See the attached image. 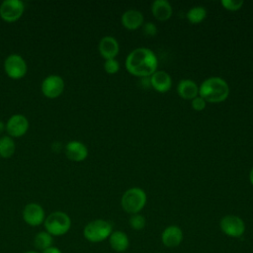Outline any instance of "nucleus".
<instances>
[{"label": "nucleus", "instance_id": "bb28decb", "mask_svg": "<svg viewBox=\"0 0 253 253\" xmlns=\"http://www.w3.org/2000/svg\"><path fill=\"white\" fill-rule=\"evenodd\" d=\"M141 28H142L143 34L147 37H153L157 34V27L152 22L143 23Z\"/></svg>", "mask_w": 253, "mask_h": 253}, {"label": "nucleus", "instance_id": "ddd939ff", "mask_svg": "<svg viewBox=\"0 0 253 253\" xmlns=\"http://www.w3.org/2000/svg\"><path fill=\"white\" fill-rule=\"evenodd\" d=\"M98 50L105 60L116 58L120 51L119 42L112 36H105L98 43Z\"/></svg>", "mask_w": 253, "mask_h": 253}, {"label": "nucleus", "instance_id": "b1692460", "mask_svg": "<svg viewBox=\"0 0 253 253\" xmlns=\"http://www.w3.org/2000/svg\"><path fill=\"white\" fill-rule=\"evenodd\" d=\"M220 4L225 10L235 12L241 9V7L244 4V1L243 0H221Z\"/></svg>", "mask_w": 253, "mask_h": 253}, {"label": "nucleus", "instance_id": "6ab92c4d", "mask_svg": "<svg viewBox=\"0 0 253 253\" xmlns=\"http://www.w3.org/2000/svg\"><path fill=\"white\" fill-rule=\"evenodd\" d=\"M178 95L185 100H193L199 96V85L191 79H182L177 85Z\"/></svg>", "mask_w": 253, "mask_h": 253}, {"label": "nucleus", "instance_id": "4be33fe9", "mask_svg": "<svg viewBox=\"0 0 253 253\" xmlns=\"http://www.w3.org/2000/svg\"><path fill=\"white\" fill-rule=\"evenodd\" d=\"M207 15H208L207 9L204 6L198 5L190 8L186 14V17L191 24L196 25L203 22L206 19Z\"/></svg>", "mask_w": 253, "mask_h": 253}, {"label": "nucleus", "instance_id": "9b49d317", "mask_svg": "<svg viewBox=\"0 0 253 253\" xmlns=\"http://www.w3.org/2000/svg\"><path fill=\"white\" fill-rule=\"evenodd\" d=\"M6 132L11 137H21L25 135L29 129L30 123L26 116L22 114L12 115L6 122Z\"/></svg>", "mask_w": 253, "mask_h": 253}, {"label": "nucleus", "instance_id": "39448f33", "mask_svg": "<svg viewBox=\"0 0 253 253\" xmlns=\"http://www.w3.org/2000/svg\"><path fill=\"white\" fill-rule=\"evenodd\" d=\"M113 232V225L110 221L97 218L89 221L83 228V237L91 243H100L109 238Z\"/></svg>", "mask_w": 253, "mask_h": 253}, {"label": "nucleus", "instance_id": "f8f14e48", "mask_svg": "<svg viewBox=\"0 0 253 253\" xmlns=\"http://www.w3.org/2000/svg\"><path fill=\"white\" fill-rule=\"evenodd\" d=\"M184 238L183 230L175 224L168 225L161 233L162 244L168 248L178 247Z\"/></svg>", "mask_w": 253, "mask_h": 253}, {"label": "nucleus", "instance_id": "aec40b11", "mask_svg": "<svg viewBox=\"0 0 253 253\" xmlns=\"http://www.w3.org/2000/svg\"><path fill=\"white\" fill-rule=\"evenodd\" d=\"M53 236L50 235L48 232H46L45 230H41L39 232L36 233L34 240H33V244L35 247V250L37 251H43L46 248L50 247L53 245Z\"/></svg>", "mask_w": 253, "mask_h": 253}, {"label": "nucleus", "instance_id": "393cba45", "mask_svg": "<svg viewBox=\"0 0 253 253\" xmlns=\"http://www.w3.org/2000/svg\"><path fill=\"white\" fill-rule=\"evenodd\" d=\"M120 62L116 58L107 59L104 62V70L108 74H116L120 70Z\"/></svg>", "mask_w": 253, "mask_h": 253}, {"label": "nucleus", "instance_id": "423d86ee", "mask_svg": "<svg viewBox=\"0 0 253 253\" xmlns=\"http://www.w3.org/2000/svg\"><path fill=\"white\" fill-rule=\"evenodd\" d=\"M219 228L223 234L232 238L241 237L246 229L244 220L235 214H226L219 220Z\"/></svg>", "mask_w": 253, "mask_h": 253}, {"label": "nucleus", "instance_id": "cd10ccee", "mask_svg": "<svg viewBox=\"0 0 253 253\" xmlns=\"http://www.w3.org/2000/svg\"><path fill=\"white\" fill-rule=\"evenodd\" d=\"M41 253H63V252L61 251V249L59 247H57L55 245H52V246L46 248L45 250L42 251Z\"/></svg>", "mask_w": 253, "mask_h": 253}, {"label": "nucleus", "instance_id": "6e6552de", "mask_svg": "<svg viewBox=\"0 0 253 253\" xmlns=\"http://www.w3.org/2000/svg\"><path fill=\"white\" fill-rule=\"evenodd\" d=\"M25 11V4L21 0H4L0 4V18L7 23L18 21Z\"/></svg>", "mask_w": 253, "mask_h": 253}, {"label": "nucleus", "instance_id": "9d476101", "mask_svg": "<svg viewBox=\"0 0 253 253\" xmlns=\"http://www.w3.org/2000/svg\"><path fill=\"white\" fill-rule=\"evenodd\" d=\"M23 220L32 227H37L43 224L46 217L43 208L38 203L27 204L22 211Z\"/></svg>", "mask_w": 253, "mask_h": 253}, {"label": "nucleus", "instance_id": "7ed1b4c3", "mask_svg": "<svg viewBox=\"0 0 253 253\" xmlns=\"http://www.w3.org/2000/svg\"><path fill=\"white\" fill-rule=\"evenodd\" d=\"M43 227L53 237H59L65 235L71 228L72 221L70 216L62 211H55L50 212L44 219Z\"/></svg>", "mask_w": 253, "mask_h": 253}, {"label": "nucleus", "instance_id": "20e7f679", "mask_svg": "<svg viewBox=\"0 0 253 253\" xmlns=\"http://www.w3.org/2000/svg\"><path fill=\"white\" fill-rule=\"evenodd\" d=\"M146 202V193L139 187H131L127 189L121 198V206L123 210L129 214L139 213L145 207Z\"/></svg>", "mask_w": 253, "mask_h": 253}, {"label": "nucleus", "instance_id": "f03ea898", "mask_svg": "<svg viewBox=\"0 0 253 253\" xmlns=\"http://www.w3.org/2000/svg\"><path fill=\"white\" fill-rule=\"evenodd\" d=\"M228 83L219 76H211L206 78L199 86V96L207 103H221L229 96Z\"/></svg>", "mask_w": 253, "mask_h": 253}, {"label": "nucleus", "instance_id": "5701e85b", "mask_svg": "<svg viewBox=\"0 0 253 253\" xmlns=\"http://www.w3.org/2000/svg\"><path fill=\"white\" fill-rule=\"evenodd\" d=\"M128 224L134 230H141L146 225V219L142 214L134 213L130 215L128 219Z\"/></svg>", "mask_w": 253, "mask_h": 253}, {"label": "nucleus", "instance_id": "7c9ffc66", "mask_svg": "<svg viewBox=\"0 0 253 253\" xmlns=\"http://www.w3.org/2000/svg\"><path fill=\"white\" fill-rule=\"evenodd\" d=\"M23 253H41V252L37 251V250H28V251H25Z\"/></svg>", "mask_w": 253, "mask_h": 253}, {"label": "nucleus", "instance_id": "a211bd4d", "mask_svg": "<svg viewBox=\"0 0 253 253\" xmlns=\"http://www.w3.org/2000/svg\"><path fill=\"white\" fill-rule=\"evenodd\" d=\"M108 240L111 248L119 253L126 251L129 247V238L127 234L122 230H113Z\"/></svg>", "mask_w": 253, "mask_h": 253}, {"label": "nucleus", "instance_id": "c756f323", "mask_svg": "<svg viewBox=\"0 0 253 253\" xmlns=\"http://www.w3.org/2000/svg\"><path fill=\"white\" fill-rule=\"evenodd\" d=\"M249 181H250L251 185L253 186V167L251 168V170H250V172H249Z\"/></svg>", "mask_w": 253, "mask_h": 253}, {"label": "nucleus", "instance_id": "0eeeda50", "mask_svg": "<svg viewBox=\"0 0 253 253\" xmlns=\"http://www.w3.org/2000/svg\"><path fill=\"white\" fill-rule=\"evenodd\" d=\"M4 71L11 79H21L28 71V65L24 57L18 53L9 54L4 60Z\"/></svg>", "mask_w": 253, "mask_h": 253}, {"label": "nucleus", "instance_id": "a878e982", "mask_svg": "<svg viewBox=\"0 0 253 253\" xmlns=\"http://www.w3.org/2000/svg\"><path fill=\"white\" fill-rule=\"evenodd\" d=\"M191 107L192 109H194L197 112H201L204 111L207 107V102L205 101V99H203L201 96H197L196 98H194L193 100H191Z\"/></svg>", "mask_w": 253, "mask_h": 253}, {"label": "nucleus", "instance_id": "1a4fd4ad", "mask_svg": "<svg viewBox=\"0 0 253 253\" xmlns=\"http://www.w3.org/2000/svg\"><path fill=\"white\" fill-rule=\"evenodd\" d=\"M64 87L65 83L60 75L50 74L43 78L41 85V90L44 97L48 99H55L63 93Z\"/></svg>", "mask_w": 253, "mask_h": 253}, {"label": "nucleus", "instance_id": "4468645a", "mask_svg": "<svg viewBox=\"0 0 253 253\" xmlns=\"http://www.w3.org/2000/svg\"><path fill=\"white\" fill-rule=\"evenodd\" d=\"M65 155L73 162H82L88 156L87 146L79 140H70L65 145Z\"/></svg>", "mask_w": 253, "mask_h": 253}, {"label": "nucleus", "instance_id": "f3484780", "mask_svg": "<svg viewBox=\"0 0 253 253\" xmlns=\"http://www.w3.org/2000/svg\"><path fill=\"white\" fill-rule=\"evenodd\" d=\"M153 17L158 21H167L171 18L173 8L167 0H154L150 7Z\"/></svg>", "mask_w": 253, "mask_h": 253}, {"label": "nucleus", "instance_id": "c85d7f7f", "mask_svg": "<svg viewBox=\"0 0 253 253\" xmlns=\"http://www.w3.org/2000/svg\"><path fill=\"white\" fill-rule=\"evenodd\" d=\"M4 131H6V125L0 121V134H2Z\"/></svg>", "mask_w": 253, "mask_h": 253}, {"label": "nucleus", "instance_id": "412c9836", "mask_svg": "<svg viewBox=\"0 0 253 253\" xmlns=\"http://www.w3.org/2000/svg\"><path fill=\"white\" fill-rule=\"evenodd\" d=\"M16 151V143L14 138L7 135H2L0 137V157L8 159L14 155Z\"/></svg>", "mask_w": 253, "mask_h": 253}, {"label": "nucleus", "instance_id": "f257e3e1", "mask_svg": "<svg viewBox=\"0 0 253 253\" xmlns=\"http://www.w3.org/2000/svg\"><path fill=\"white\" fill-rule=\"evenodd\" d=\"M125 66L131 75L146 78L157 70L158 59L152 49L143 46L136 47L126 55Z\"/></svg>", "mask_w": 253, "mask_h": 253}, {"label": "nucleus", "instance_id": "2eb2a0df", "mask_svg": "<svg viewBox=\"0 0 253 253\" xmlns=\"http://www.w3.org/2000/svg\"><path fill=\"white\" fill-rule=\"evenodd\" d=\"M121 23L126 30L134 31L143 25L144 17L137 9H127L123 13Z\"/></svg>", "mask_w": 253, "mask_h": 253}, {"label": "nucleus", "instance_id": "dca6fc26", "mask_svg": "<svg viewBox=\"0 0 253 253\" xmlns=\"http://www.w3.org/2000/svg\"><path fill=\"white\" fill-rule=\"evenodd\" d=\"M150 86L159 93H165L171 89L172 78L170 74L164 70H156L150 77Z\"/></svg>", "mask_w": 253, "mask_h": 253}]
</instances>
